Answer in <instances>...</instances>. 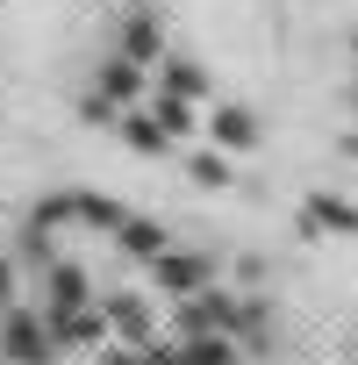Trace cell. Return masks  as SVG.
<instances>
[{"label":"cell","mask_w":358,"mask_h":365,"mask_svg":"<svg viewBox=\"0 0 358 365\" xmlns=\"http://www.w3.org/2000/svg\"><path fill=\"white\" fill-rule=\"evenodd\" d=\"M194 365H230V351H215V344H201V351H194Z\"/></svg>","instance_id":"obj_1"}]
</instances>
